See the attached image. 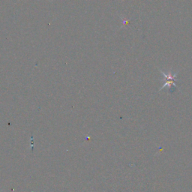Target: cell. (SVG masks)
<instances>
[{
	"label": "cell",
	"mask_w": 192,
	"mask_h": 192,
	"mask_svg": "<svg viewBox=\"0 0 192 192\" xmlns=\"http://www.w3.org/2000/svg\"><path fill=\"white\" fill-rule=\"evenodd\" d=\"M162 74H164V77H166L167 78L166 82H165L164 85L163 86L162 88H164V87H167V86H169V87H171V86H173V85L176 86V84H175V80H176V74H173V75L172 74H170L168 75V74H164V72H162Z\"/></svg>",
	"instance_id": "cell-1"
},
{
	"label": "cell",
	"mask_w": 192,
	"mask_h": 192,
	"mask_svg": "<svg viewBox=\"0 0 192 192\" xmlns=\"http://www.w3.org/2000/svg\"><path fill=\"white\" fill-rule=\"evenodd\" d=\"M0 192H1V191H0Z\"/></svg>",
	"instance_id": "cell-2"
}]
</instances>
